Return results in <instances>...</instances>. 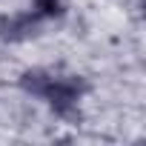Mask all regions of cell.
Listing matches in <instances>:
<instances>
[{"instance_id": "1", "label": "cell", "mask_w": 146, "mask_h": 146, "mask_svg": "<svg viewBox=\"0 0 146 146\" xmlns=\"http://www.w3.org/2000/svg\"><path fill=\"white\" fill-rule=\"evenodd\" d=\"M37 35H40V17L32 9L0 15V40L3 43H26Z\"/></svg>"}, {"instance_id": "2", "label": "cell", "mask_w": 146, "mask_h": 146, "mask_svg": "<svg viewBox=\"0 0 146 146\" xmlns=\"http://www.w3.org/2000/svg\"><path fill=\"white\" fill-rule=\"evenodd\" d=\"M52 78H54V72H52V69L32 66V69H26L23 75H20V80H17V83H20V89H23L26 95H32V98H46Z\"/></svg>"}, {"instance_id": "3", "label": "cell", "mask_w": 146, "mask_h": 146, "mask_svg": "<svg viewBox=\"0 0 146 146\" xmlns=\"http://www.w3.org/2000/svg\"><path fill=\"white\" fill-rule=\"evenodd\" d=\"M32 12L40 20H60L69 12V0H32Z\"/></svg>"}]
</instances>
